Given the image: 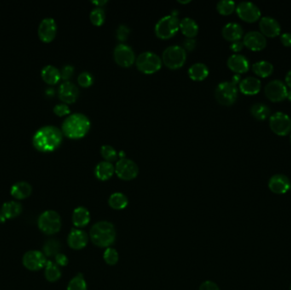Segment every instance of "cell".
<instances>
[{
  "instance_id": "cell-1",
  "label": "cell",
  "mask_w": 291,
  "mask_h": 290,
  "mask_svg": "<svg viewBox=\"0 0 291 290\" xmlns=\"http://www.w3.org/2000/svg\"><path fill=\"white\" fill-rule=\"evenodd\" d=\"M63 134L61 129L54 125L41 127L34 133L32 145L42 152H51L61 146Z\"/></svg>"
},
{
  "instance_id": "cell-2",
  "label": "cell",
  "mask_w": 291,
  "mask_h": 290,
  "mask_svg": "<svg viewBox=\"0 0 291 290\" xmlns=\"http://www.w3.org/2000/svg\"><path fill=\"white\" fill-rule=\"evenodd\" d=\"M90 121L82 113H73L67 116L61 125V131L67 138L78 140L88 134Z\"/></svg>"
},
{
  "instance_id": "cell-3",
  "label": "cell",
  "mask_w": 291,
  "mask_h": 290,
  "mask_svg": "<svg viewBox=\"0 0 291 290\" xmlns=\"http://www.w3.org/2000/svg\"><path fill=\"white\" fill-rule=\"evenodd\" d=\"M90 239L98 247L109 248L115 242V227L108 221L97 222L90 230Z\"/></svg>"
},
{
  "instance_id": "cell-4",
  "label": "cell",
  "mask_w": 291,
  "mask_h": 290,
  "mask_svg": "<svg viewBox=\"0 0 291 290\" xmlns=\"http://www.w3.org/2000/svg\"><path fill=\"white\" fill-rule=\"evenodd\" d=\"M180 29V20L176 14H169L161 18L155 26V34L161 39L174 37Z\"/></svg>"
},
{
  "instance_id": "cell-5",
  "label": "cell",
  "mask_w": 291,
  "mask_h": 290,
  "mask_svg": "<svg viewBox=\"0 0 291 290\" xmlns=\"http://www.w3.org/2000/svg\"><path fill=\"white\" fill-rule=\"evenodd\" d=\"M187 60V51L178 45L168 47L162 55V62L169 69L176 70L182 68Z\"/></svg>"
},
{
  "instance_id": "cell-6",
  "label": "cell",
  "mask_w": 291,
  "mask_h": 290,
  "mask_svg": "<svg viewBox=\"0 0 291 290\" xmlns=\"http://www.w3.org/2000/svg\"><path fill=\"white\" fill-rule=\"evenodd\" d=\"M38 227L42 233L47 235L57 233L61 228V216L54 210H46L38 217Z\"/></svg>"
},
{
  "instance_id": "cell-7",
  "label": "cell",
  "mask_w": 291,
  "mask_h": 290,
  "mask_svg": "<svg viewBox=\"0 0 291 290\" xmlns=\"http://www.w3.org/2000/svg\"><path fill=\"white\" fill-rule=\"evenodd\" d=\"M137 69L144 74H153L161 69L162 60L153 52L141 53L136 60Z\"/></svg>"
},
{
  "instance_id": "cell-8",
  "label": "cell",
  "mask_w": 291,
  "mask_h": 290,
  "mask_svg": "<svg viewBox=\"0 0 291 290\" xmlns=\"http://www.w3.org/2000/svg\"><path fill=\"white\" fill-rule=\"evenodd\" d=\"M238 92L237 85L231 81H224L216 86L215 97L221 105L231 106L236 101Z\"/></svg>"
},
{
  "instance_id": "cell-9",
  "label": "cell",
  "mask_w": 291,
  "mask_h": 290,
  "mask_svg": "<svg viewBox=\"0 0 291 290\" xmlns=\"http://www.w3.org/2000/svg\"><path fill=\"white\" fill-rule=\"evenodd\" d=\"M269 125L275 134L288 135L291 131V118L286 112H274L269 118Z\"/></svg>"
},
{
  "instance_id": "cell-10",
  "label": "cell",
  "mask_w": 291,
  "mask_h": 290,
  "mask_svg": "<svg viewBox=\"0 0 291 290\" xmlns=\"http://www.w3.org/2000/svg\"><path fill=\"white\" fill-rule=\"evenodd\" d=\"M115 173L118 178L124 181H131L137 177L139 167L135 162L128 158H120L115 165Z\"/></svg>"
},
{
  "instance_id": "cell-11",
  "label": "cell",
  "mask_w": 291,
  "mask_h": 290,
  "mask_svg": "<svg viewBox=\"0 0 291 290\" xmlns=\"http://www.w3.org/2000/svg\"><path fill=\"white\" fill-rule=\"evenodd\" d=\"M264 92L267 97L272 101H281L287 96V85L280 79H273L265 85Z\"/></svg>"
},
{
  "instance_id": "cell-12",
  "label": "cell",
  "mask_w": 291,
  "mask_h": 290,
  "mask_svg": "<svg viewBox=\"0 0 291 290\" xmlns=\"http://www.w3.org/2000/svg\"><path fill=\"white\" fill-rule=\"evenodd\" d=\"M113 58L116 63L122 67H130L136 61L135 52L130 46L120 43L116 46L113 51Z\"/></svg>"
},
{
  "instance_id": "cell-13",
  "label": "cell",
  "mask_w": 291,
  "mask_h": 290,
  "mask_svg": "<svg viewBox=\"0 0 291 290\" xmlns=\"http://www.w3.org/2000/svg\"><path fill=\"white\" fill-rule=\"evenodd\" d=\"M238 15L247 22H255L261 16L259 7L251 1H242L236 6Z\"/></svg>"
},
{
  "instance_id": "cell-14",
  "label": "cell",
  "mask_w": 291,
  "mask_h": 290,
  "mask_svg": "<svg viewBox=\"0 0 291 290\" xmlns=\"http://www.w3.org/2000/svg\"><path fill=\"white\" fill-rule=\"evenodd\" d=\"M46 256L38 250H30L23 256L22 263L26 269L32 272L43 269L46 265Z\"/></svg>"
},
{
  "instance_id": "cell-15",
  "label": "cell",
  "mask_w": 291,
  "mask_h": 290,
  "mask_svg": "<svg viewBox=\"0 0 291 290\" xmlns=\"http://www.w3.org/2000/svg\"><path fill=\"white\" fill-rule=\"evenodd\" d=\"M57 32V25L55 19L52 17L43 18L38 25V34L41 41L50 43L54 40Z\"/></svg>"
},
{
  "instance_id": "cell-16",
  "label": "cell",
  "mask_w": 291,
  "mask_h": 290,
  "mask_svg": "<svg viewBox=\"0 0 291 290\" xmlns=\"http://www.w3.org/2000/svg\"><path fill=\"white\" fill-rule=\"evenodd\" d=\"M244 45L251 50H262L267 46V38L259 31H250L245 35Z\"/></svg>"
},
{
  "instance_id": "cell-17",
  "label": "cell",
  "mask_w": 291,
  "mask_h": 290,
  "mask_svg": "<svg viewBox=\"0 0 291 290\" xmlns=\"http://www.w3.org/2000/svg\"><path fill=\"white\" fill-rule=\"evenodd\" d=\"M268 187L276 194H284L291 189V183L288 176L284 174H275L268 181Z\"/></svg>"
},
{
  "instance_id": "cell-18",
  "label": "cell",
  "mask_w": 291,
  "mask_h": 290,
  "mask_svg": "<svg viewBox=\"0 0 291 290\" xmlns=\"http://www.w3.org/2000/svg\"><path fill=\"white\" fill-rule=\"evenodd\" d=\"M58 95L64 103H74L78 97V89L74 83L70 81H65L59 87Z\"/></svg>"
},
{
  "instance_id": "cell-19",
  "label": "cell",
  "mask_w": 291,
  "mask_h": 290,
  "mask_svg": "<svg viewBox=\"0 0 291 290\" xmlns=\"http://www.w3.org/2000/svg\"><path fill=\"white\" fill-rule=\"evenodd\" d=\"M260 29L264 36L268 37H276L280 34L281 26L280 22L275 18L270 15H266L261 18L259 22Z\"/></svg>"
},
{
  "instance_id": "cell-20",
  "label": "cell",
  "mask_w": 291,
  "mask_h": 290,
  "mask_svg": "<svg viewBox=\"0 0 291 290\" xmlns=\"http://www.w3.org/2000/svg\"><path fill=\"white\" fill-rule=\"evenodd\" d=\"M250 60L245 55L234 54L228 59V66L238 74L246 72L250 69Z\"/></svg>"
},
{
  "instance_id": "cell-21",
  "label": "cell",
  "mask_w": 291,
  "mask_h": 290,
  "mask_svg": "<svg viewBox=\"0 0 291 290\" xmlns=\"http://www.w3.org/2000/svg\"><path fill=\"white\" fill-rule=\"evenodd\" d=\"M89 241V237L84 231L72 229L67 237V244L72 250H79L84 249Z\"/></svg>"
},
{
  "instance_id": "cell-22",
  "label": "cell",
  "mask_w": 291,
  "mask_h": 290,
  "mask_svg": "<svg viewBox=\"0 0 291 290\" xmlns=\"http://www.w3.org/2000/svg\"><path fill=\"white\" fill-rule=\"evenodd\" d=\"M262 88V82L259 78L254 76H248L240 83V91L245 95H256Z\"/></svg>"
},
{
  "instance_id": "cell-23",
  "label": "cell",
  "mask_w": 291,
  "mask_h": 290,
  "mask_svg": "<svg viewBox=\"0 0 291 290\" xmlns=\"http://www.w3.org/2000/svg\"><path fill=\"white\" fill-rule=\"evenodd\" d=\"M222 33L226 40L234 42L240 40V38L244 35V30L240 24L237 22H229L223 26Z\"/></svg>"
},
{
  "instance_id": "cell-24",
  "label": "cell",
  "mask_w": 291,
  "mask_h": 290,
  "mask_svg": "<svg viewBox=\"0 0 291 290\" xmlns=\"http://www.w3.org/2000/svg\"><path fill=\"white\" fill-rule=\"evenodd\" d=\"M1 215L5 220L16 218L22 212V205L17 201L6 202L1 208Z\"/></svg>"
},
{
  "instance_id": "cell-25",
  "label": "cell",
  "mask_w": 291,
  "mask_h": 290,
  "mask_svg": "<svg viewBox=\"0 0 291 290\" xmlns=\"http://www.w3.org/2000/svg\"><path fill=\"white\" fill-rule=\"evenodd\" d=\"M32 187L26 181H18L14 183L10 189V194L17 200H22L28 198L32 193Z\"/></svg>"
},
{
  "instance_id": "cell-26",
  "label": "cell",
  "mask_w": 291,
  "mask_h": 290,
  "mask_svg": "<svg viewBox=\"0 0 291 290\" xmlns=\"http://www.w3.org/2000/svg\"><path fill=\"white\" fill-rule=\"evenodd\" d=\"M41 77L45 83L54 85L61 80V71L55 66L47 65L41 70Z\"/></svg>"
},
{
  "instance_id": "cell-27",
  "label": "cell",
  "mask_w": 291,
  "mask_h": 290,
  "mask_svg": "<svg viewBox=\"0 0 291 290\" xmlns=\"http://www.w3.org/2000/svg\"><path fill=\"white\" fill-rule=\"evenodd\" d=\"M114 173H115V167L109 162H101L95 166V177L100 181H105L109 180Z\"/></svg>"
},
{
  "instance_id": "cell-28",
  "label": "cell",
  "mask_w": 291,
  "mask_h": 290,
  "mask_svg": "<svg viewBox=\"0 0 291 290\" xmlns=\"http://www.w3.org/2000/svg\"><path fill=\"white\" fill-rule=\"evenodd\" d=\"M180 30L188 38H193L199 33V25L192 18H184L180 21Z\"/></svg>"
},
{
  "instance_id": "cell-29",
  "label": "cell",
  "mask_w": 291,
  "mask_h": 290,
  "mask_svg": "<svg viewBox=\"0 0 291 290\" xmlns=\"http://www.w3.org/2000/svg\"><path fill=\"white\" fill-rule=\"evenodd\" d=\"M90 221V215L86 208L78 207L72 213V223L78 228L86 227Z\"/></svg>"
},
{
  "instance_id": "cell-30",
  "label": "cell",
  "mask_w": 291,
  "mask_h": 290,
  "mask_svg": "<svg viewBox=\"0 0 291 290\" xmlns=\"http://www.w3.org/2000/svg\"><path fill=\"white\" fill-rule=\"evenodd\" d=\"M209 75V68L204 63H195L188 69V76L193 81H203Z\"/></svg>"
},
{
  "instance_id": "cell-31",
  "label": "cell",
  "mask_w": 291,
  "mask_h": 290,
  "mask_svg": "<svg viewBox=\"0 0 291 290\" xmlns=\"http://www.w3.org/2000/svg\"><path fill=\"white\" fill-rule=\"evenodd\" d=\"M252 71L260 77H268L274 72V65L268 60H258L252 65Z\"/></svg>"
},
{
  "instance_id": "cell-32",
  "label": "cell",
  "mask_w": 291,
  "mask_h": 290,
  "mask_svg": "<svg viewBox=\"0 0 291 290\" xmlns=\"http://www.w3.org/2000/svg\"><path fill=\"white\" fill-rule=\"evenodd\" d=\"M251 112L254 118L258 120H264L271 113L270 107L263 102H256L251 106Z\"/></svg>"
},
{
  "instance_id": "cell-33",
  "label": "cell",
  "mask_w": 291,
  "mask_h": 290,
  "mask_svg": "<svg viewBox=\"0 0 291 290\" xmlns=\"http://www.w3.org/2000/svg\"><path fill=\"white\" fill-rule=\"evenodd\" d=\"M44 276L48 281L55 283L61 279V272L55 262L48 261L44 267Z\"/></svg>"
},
{
  "instance_id": "cell-34",
  "label": "cell",
  "mask_w": 291,
  "mask_h": 290,
  "mask_svg": "<svg viewBox=\"0 0 291 290\" xmlns=\"http://www.w3.org/2000/svg\"><path fill=\"white\" fill-rule=\"evenodd\" d=\"M110 207L116 210H124L129 204V200L124 193H115L110 196L108 199Z\"/></svg>"
},
{
  "instance_id": "cell-35",
  "label": "cell",
  "mask_w": 291,
  "mask_h": 290,
  "mask_svg": "<svg viewBox=\"0 0 291 290\" xmlns=\"http://www.w3.org/2000/svg\"><path fill=\"white\" fill-rule=\"evenodd\" d=\"M61 244L57 239H49L43 244V253L46 257H55L60 254Z\"/></svg>"
},
{
  "instance_id": "cell-36",
  "label": "cell",
  "mask_w": 291,
  "mask_h": 290,
  "mask_svg": "<svg viewBox=\"0 0 291 290\" xmlns=\"http://www.w3.org/2000/svg\"><path fill=\"white\" fill-rule=\"evenodd\" d=\"M216 9L222 15H229L236 9V3L233 0H221L217 3Z\"/></svg>"
},
{
  "instance_id": "cell-37",
  "label": "cell",
  "mask_w": 291,
  "mask_h": 290,
  "mask_svg": "<svg viewBox=\"0 0 291 290\" xmlns=\"http://www.w3.org/2000/svg\"><path fill=\"white\" fill-rule=\"evenodd\" d=\"M89 19L94 26H102L106 19V14H105L104 9L100 7H95V9L90 12Z\"/></svg>"
},
{
  "instance_id": "cell-38",
  "label": "cell",
  "mask_w": 291,
  "mask_h": 290,
  "mask_svg": "<svg viewBox=\"0 0 291 290\" xmlns=\"http://www.w3.org/2000/svg\"><path fill=\"white\" fill-rule=\"evenodd\" d=\"M66 290H87V284L83 274L78 273L69 282Z\"/></svg>"
},
{
  "instance_id": "cell-39",
  "label": "cell",
  "mask_w": 291,
  "mask_h": 290,
  "mask_svg": "<svg viewBox=\"0 0 291 290\" xmlns=\"http://www.w3.org/2000/svg\"><path fill=\"white\" fill-rule=\"evenodd\" d=\"M101 154L102 156V158L106 161L109 162V163L115 161L118 157L117 151L113 147L109 146V145H104V146L101 147Z\"/></svg>"
},
{
  "instance_id": "cell-40",
  "label": "cell",
  "mask_w": 291,
  "mask_h": 290,
  "mask_svg": "<svg viewBox=\"0 0 291 290\" xmlns=\"http://www.w3.org/2000/svg\"><path fill=\"white\" fill-rule=\"evenodd\" d=\"M103 258L107 264L110 266L116 265L118 263V259H119L118 251L113 248H107V250L104 252Z\"/></svg>"
},
{
  "instance_id": "cell-41",
  "label": "cell",
  "mask_w": 291,
  "mask_h": 290,
  "mask_svg": "<svg viewBox=\"0 0 291 290\" xmlns=\"http://www.w3.org/2000/svg\"><path fill=\"white\" fill-rule=\"evenodd\" d=\"M78 83L83 88H89L94 83V78L89 72H81L80 74L78 75Z\"/></svg>"
},
{
  "instance_id": "cell-42",
  "label": "cell",
  "mask_w": 291,
  "mask_h": 290,
  "mask_svg": "<svg viewBox=\"0 0 291 290\" xmlns=\"http://www.w3.org/2000/svg\"><path fill=\"white\" fill-rule=\"evenodd\" d=\"M130 30L128 26H124V25H121L119 26L117 29V32H116V37H117V39L120 41V42H124L128 39V37L130 35Z\"/></svg>"
},
{
  "instance_id": "cell-43",
  "label": "cell",
  "mask_w": 291,
  "mask_h": 290,
  "mask_svg": "<svg viewBox=\"0 0 291 290\" xmlns=\"http://www.w3.org/2000/svg\"><path fill=\"white\" fill-rule=\"evenodd\" d=\"M53 112H54L55 115L59 116V117L69 115V106H67V104L66 103L57 104V105H55V106H54Z\"/></svg>"
},
{
  "instance_id": "cell-44",
  "label": "cell",
  "mask_w": 291,
  "mask_h": 290,
  "mask_svg": "<svg viewBox=\"0 0 291 290\" xmlns=\"http://www.w3.org/2000/svg\"><path fill=\"white\" fill-rule=\"evenodd\" d=\"M73 73H74V67L71 65H66L61 70V78L63 80L68 81V79L72 78Z\"/></svg>"
},
{
  "instance_id": "cell-45",
  "label": "cell",
  "mask_w": 291,
  "mask_h": 290,
  "mask_svg": "<svg viewBox=\"0 0 291 290\" xmlns=\"http://www.w3.org/2000/svg\"><path fill=\"white\" fill-rule=\"evenodd\" d=\"M55 262L58 267H66L68 264V258L64 254H58L55 256Z\"/></svg>"
},
{
  "instance_id": "cell-46",
  "label": "cell",
  "mask_w": 291,
  "mask_h": 290,
  "mask_svg": "<svg viewBox=\"0 0 291 290\" xmlns=\"http://www.w3.org/2000/svg\"><path fill=\"white\" fill-rule=\"evenodd\" d=\"M199 290H220L218 285L212 281H205L200 285Z\"/></svg>"
},
{
  "instance_id": "cell-47",
  "label": "cell",
  "mask_w": 291,
  "mask_h": 290,
  "mask_svg": "<svg viewBox=\"0 0 291 290\" xmlns=\"http://www.w3.org/2000/svg\"><path fill=\"white\" fill-rule=\"evenodd\" d=\"M196 48V40L193 38H187L183 42V49L186 51H192Z\"/></svg>"
},
{
  "instance_id": "cell-48",
  "label": "cell",
  "mask_w": 291,
  "mask_h": 290,
  "mask_svg": "<svg viewBox=\"0 0 291 290\" xmlns=\"http://www.w3.org/2000/svg\"><path fill=\"white\" fill-rule=\"evenodd\" d=\"M280 40L284 45L286 46H291V32H284L280 35Z\"/></svg>"
},
{
  "instance_id": "cell-49",
  "label": "cell",
  "mask_w": 291,
  "mask_h": 290,
  "mask_svg": "<svg viewBox=\"0 0 291 290\" xmlns=\"http://www.w3.org/2000/svg\"><path fill=\"white\" fill-rule=\"evenodd\" d=\"M243 47H244V43L242 41L238 40L232 42L230 45V49L234 52H239L242 50Z\"/></svg>"
},
{
  "instance_id": "cell-50",
  "label": "cell",
  "mask_w": 291,
  "mask_h": 290,
  "mask_svg": "<svg viewBox=\"0 0 291 290\" xmlns=\"http://www.w3.org/2000/svg\"><path fill=\"white\" fill-rule=\"evenodd\" d=\"M241 80H242V79H241V75L236 73V74H234V77L232 78V81H231V82L234 83L235 85H237L238 83H240V82H241Z\"/></svg>"
},
{
  "instance_id": "cell-51",
  "label": "cell",
  "mask_w": 291,
  "mask_h": 290,
  "mask_svg": "<svg viewBox=\"0 0 291 290\" xmlns=\"http://www.w3.org/2000/svg\"><path fill=\"white\" fill-rule=\"evenodd\" d=\"M286 84L291 89V68L289 70L286 75Z\"/></svg>"
},
{
  "instance_id": "cell-52",
  "label": "cell",
  "mask_w": 291,
  "mask_h": 290,
  "mask_svg": "<svg viewBox=\"0 0 291 290\" xmlns=\"http://www.w3.org/2000/svg\"><path fill=\"white\" fill-rule=\"evenodd\" d=\"M91 3H92L93 4L96 5V7H100V8H101L102 6L105 5V4L107 3V0H102V1H92Z\"/></svg>"
},
{
  "instance_id": "cell-53",
  "label": "cell",
  "mask_w": 291,
  "mask_h": 290,
  "mask_svg": "<svg viewBox=\"0 0 291 290\" xmlns=\"http://www.w3.org/2000/svg\"><path fill=\"white\" fill-rule=\"evenodd\" d=\"M54 93H55V91L51 88H49V89H47L46 90L47 95H54Z\"/></svg>"
},
{
  "instance_id": "cell-54",
  "label": "cell",
  "mask_w": 291,
  "mask_h": 290,
  "mask_svg": "<svg viewBox=\"0 0 291 290\" xmlns=\"http://www.w3.org/2000/svg\"><path fill=\"white\" fill-rule=\"evenodd\" d=\"M118 157H120V158H125V153L121 151V152H118Z\"/></svg>"
},
{
  "instance_id": "cell-55",
  "label": "cell",
  "mask_w": 291,
  "mask_h": 290,
  "mask_svg": "<svg viewBox=\"0 0 291 290\" xmlns=\"http://www.w3.org/2000/svg\"><path fill=\"white\" fill-rule=\"evenodd\" d=\"M286 97L288 98L290 101H291V89H289L288 92H287V96Z\"/></svg>"
},
{
  "instance_id": "cell-56",
  "label": "cell",
  "mask_w": 291,
  "mask_h": 290,
  "mask_svg": "<svg viewBox=\"0 0 291 290\" xmlns=\"http://www.w3.org/2000/svg\"><path fill=\"white\" fill-rule=\"evenodd\" d=\"M4 219L3 218V217H2V215H1V210H0V222H2V223H3V222H4Z\"/></svg>"
},
{
  "instance_id": "cell-57",
  "label": "cell",
  "mask_w": 291,
  "mask_h": 290,
  "mask_svg": "<svg viewBox=\"0 0 291 290\" xmlns=\"http://www.w3.org/2000/svg\"><path fill=\"white\" fill-rule=\"evenodd\" d=\"M178 3H190V1H189V0H188V1H181V0H179Z\"/></svg>"
},
{
  "instance_id": "cell-58",
  "label": "cell",
  "mask_w": 291,
  "mask_h": 290,
  "mask_svg": "<svg viewBox=\"0 0 291 290\" xmlns=\"http://www.w3.org/2000/svg\"></svg>"
},
{
  "instance_id": "cell-59",
  "label": "cell",
  "mask_w": 291,
  "mask_h": 290,
  "mask_svg": "<svg viewBox=\"0 0 291 290\" xmlns=\"http://www.w3.org/2000/svg\"></svg>"
}]
</instances>
